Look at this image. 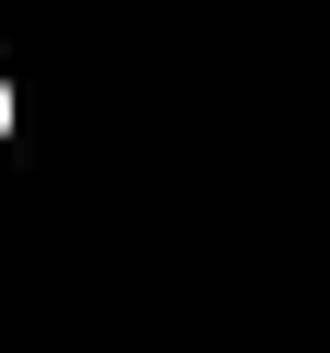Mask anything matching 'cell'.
I'll list each match as a JSON object with an SVG mask.
<instances>
[{
    "label": "cell",
    "instance_id": "1",
    "mask_svg": "<svg viewBox=\"0 0 330 353\" xmlns=\"http://www.w3.org/2000/svg\"><path fill=\"white\" fill-rule=\"evenodd\" d=\"M12 125H23V103H12V69H0V148H12Z\"/></svg>",
    "mask_w": 330,
    "mask_h": 353
}]
</instances>
